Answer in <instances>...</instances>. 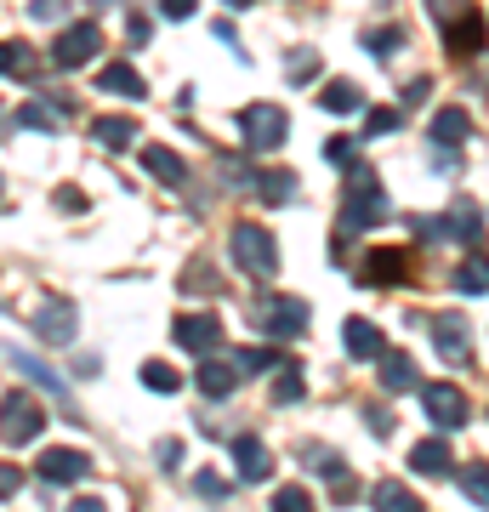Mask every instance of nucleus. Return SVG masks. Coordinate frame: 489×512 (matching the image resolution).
<instances>
[{"mask_svg": "<svg viewBox=\"0 0 489 512\" xmlns=\"http://www.w3.org/2000/svg\"><path fill=\"white\" fill-rule=\"evenodd\" d=\"M381 217H387V194H381L376 171L370 165H353L347 171V194H342V239L370 228V222H381Z\"/></svg>", "mask_w": 489, "mask_h": 512, "instance_id": "1", "label": "nucleus"}, {"mask_svg": "<svg viewBox=\"0 0 489 512\" xmlns=\"http://www.w3.org/2000/svg\"><path fill=\"white\" fill-rule=\"evenodd\" d=\"M228 256H234L239 274H251V279L279 274V239H273L262 222H234V234H228Z\"/></svg>", "mask_w": 489, "mask_h": 512, "instance_id": "2", "label": "nucleus"}, {"mask_svg": "<svg viewBox=\"0 0 489 512\" xmlns=\"http://www.w3.org/2000/svg\"><path fill=\"white\" fill-rule=\"evenodd\" d=\"M46 433V410H40L35 393H23V387H12L6 399H0V439H6V450H29V444Z\"/></svg>", "mask_w": 489, "mask_h": 512, "instance_id": "3", "label": "nucleus"}, {"mask_svg": "<svg viewBox=\"0 0 489 512\" xmlns=\"http://www.w3.org/2000/svg\"><path fill=\"white\" fill-rule=\"evenodd\" d=\"M251 325L262 336H279V342H296L308 330V302L302 296H256L251 302Z\"/></svg>", "mask_w": 489, "mask_h": 512, "instance_id": "4", "label": "nucleus"}, {"mask_svg": "<svg viewBox=\"0 0 489 512\" xmlns=\"http://www.w3.org/2000/svg\"><path fill=\"white\" fill-rule=\"evenodd\" d=\"M239 137H245V148H256V154L279 148L290 137L285 109H273V103H251V109H239Z\"/></svg>", "mask_w": 489, "mask_h": 512, "instance_id": "5", "label": "nucleus"}, {"mask_svg": "<svg viewBox=\"0 0 489 512\" xmlns=\"http://www.w3.org/2000/svg\"><path fill=\"white\" fill-rule=\"evenodd\" d=\"M97 46H103V29L97 23H69L52 46V63L57 69H86L91 57H97Z\"/></svg>", "mask_w": 489, "mask_h": 512, "instance_id": "6", "label": "nucleus"}, {"mask_svg": "<svg viewBox=\"0 0 489 512\" xmlns=\"http://www.w3.org/2000/svg\"><path fill=\"white\" fill-rule=\"evenodd\" d=\"M421 410L433 416V427H467V393L450 387V382L421 387Z\"/></svg>", "mask_w": 489, "mask_h": 512, "instance_id": "7", "label": "nucleus"}, {"mask_svg": "<svg viewBox=\"0 0 489 512\" xmlns=\"http://www.w3.org/2000/svg\"><path fill=\"white\" fill-rule=\"evenodd\" d=\"M74 330H80V308H74V302H46V308L35 313V336L52 342V348H69Z\"/></svg>", "mask_w": 489, "mask_h": 512, "instance_id": "8", "label": "nucleus"}, {"mask_svg": "<svg viewBox=\"0 0 489 512\" xmlns=\"http://www.w3.org/2000/svg\"><path fill=\"white\" fill-rule=\"evenodd\" d=\"M35 473L46 478V484H80V478L91 473V456L86 450H63V444H52V450L35 461Z\"/></svg>", "mask_w": 489, "mask_h": 512, "instance_id": "9", "label": "nucleus"}, {"mask_svg": "<svg viewBox=\"0 0 489 512\" xmlns=\"http://www.w3.org/2000/svg\"><path fill=\"white\" fill-rule=\"evenodd\" d=\"M410 251H399V245H381V251H370V262L359 268V279L364 285H404L410 279Z\"/></svg>", "mask_w": 489, "mask_h": 512, "instance_id": "10", "label": "nucleus"}, {"mask_svg": "<svg viewBox=\"0 0 489 512\" xmlns=\"http://www.w3.org/2000/svg\"><path fill=\"white\" fill-rule=\"evenodd\" d=\"M177 342L188 353L222 348V319H217V313H182V319H177Z\"/></svg>", "mask_w": 489, "mask_h": 512, "instance_id": "11", "label": "nucleus"}, {"mask_svg": "<svg viewBox=\"0 0 489 512\" xmlns=\"http://www.w3.org/2000/svg\"><path fill=\"white\" fill-rule=\"evenodd\" d=\"M228 450H234V467H239V478H245V484H262V478L273 473V456L262 450V439H256V433H234V439H228Z\"/></svg>", "mask_w": 489, "mask_h": 512, "instance_id": "12", "label": "nucleus"}, {"mask_svg": "<svg viewBox=\"0 0 489 512\" xmlns=\"http://www.w3.org/2000/svg\"><path fill=\"white\" fill-rule=\"evenodd\" d=\"M433 342H438V353H444L450 365H467L472 359V330L461 325V313H438L433 319Z\"/></svg>", "mask_w": 489, "mask_h": 512, "instance_id": "13", "label": "nucleus"}, {"mask_svg": "<svg viewBox=\"0 0 489 512\" xmlns=\"http://www.w3.org/2000/svg\"><path fill=\"white\" fill-rule=\"evenodd\" d=\"M6 359H12V365H18L23 376H35V382L46 387V393H52V399L63 404V410H69V382H63V376H57V370L46 365V359H35L29 348H6Z\"/></svg>", "mask_w": 489, "mask_h": 512, "instance_id": "14", "label": "nucleus"}, {"mask_svg": "<svg viewBox=\"0 0 489 512\" xmlns=\"http://www.w3.org/2000/svg\"><path fill=\"white\" fill-rule=\"evenodd\" d=\"M234 387H239V365H228V359H205L194 370V393H205V399H228Z\"/></svg>", "mask_w": 489, "mask_h": 512, "instance_id": "15", "label": "nucleus"}, {"mask_svg": "<svg viewBox=\"0 0 489 512\" xmlns=\"http://www.w3.org/2000/svg\"><path fill=\"white\" fill-rule=\"evenodd\" d=\"M416 359L410 353H399V348H387L381 353V393H416Z\"/></svg>", "mask_w": 489, "mask_h": 512, "instance_id": "16", "label": "nucleus"}, {"mask_svg": "<svg viewBox=\"0 0 489 512\" xmlns=\"http://www.w3.org/2000/svg\"><path fill=\"white\" fill-rule=\"evenodd\" d=\"M342 342H347V353H353V359H381V353H387V342H381V330L370 325V319H347Z\"/></svg>", "mask_w": 489, "mask_h": 512, "instance_id": "17", "label": "nucleus"}, {"mask_svg": "<svg viewBox=\"0 0 489 512\" xmlns=\"http://www.w3.org/2000/svg\"><path fill=\"white\" fill-rule=\"evenodd\" d=\"M410 467L427 473V478H444V473H455V456H450V444L444 439H421L416 450H410Z\"/></svg>", "mask_w": 489, "mask_h": 512, "instance_id": "18", "label": "nucleus"}, {"mask_svg": "<svg viewBox=\"0 0 489 512\" xmlns=\"http://www.w3.org/2000/svg\"><path fill=\"white\" fill-rule=\"evenodd\" d=\"M91 137L120 154V148L137 143V120H126V114H97V120H91Z\"/></svg>", "mask_w": 489, "mask_h": 512, "instance_id": "19", "label": "nucleus"}, {"mask_svg": "<svg viewBox=\"0 0 489 512\" xmlns=\"http://www.w3.org/2000/svg\"><path fill=\"white\" fill-rule=\"evenodd\" d=\"M444 46H450L455 57H472L478 46H484V18H478V12H467V18H455L450 29H444Z\"/></svg>", "mask_w": 489, "mask_h": 512, "instance_id": "20", "label": "nucleus"}, {"mask_svg": "<svg viewBox=\"0 0 489 512\" xmlns=\"http://www.w3.org/2000/svg\"><path fill=\"white\" fill-rule=\"evenodd\" d=\"M97 86H103V92H114V97H148V80L131 69V63H109V69L97 74Z\"/></svg>", "mask_w": 489, "mask_h": 512, "instance_id": "21", "label": "nucleus"}, {"mask_svg": "<svg viewBox=\"0 0 489 512\" xmlns=\"http://www.w3.org/2000/svg\"><path fill=\"white\" fill-rule=\"evenodd\" d=\"M143 165H148V177H160L165 188H177L182 177H188V165H182L165 143H148V148H143Z\"/></svg>", "mask_w": 489, "mask_h": 512, "instance_id": "22", "label": "nucleus"}, {"mask_svg": "<svg viewBox=\"0 0 489 512\" xmlns=\"http://www.w3.org/2000/svg\"><path fill=\"white\" fill-rule=\"evenodd\" d=\"M467 137H472L467 109H438V120H433V143H438V148H461Z\"/></svg>", "mask_w": 489, "mask_h": 512, "instance_id": "23", "label": "nucleus"}, {"mask_svg": "<svg viewBox=\"0 0 489 512\" xmlns=\"http://www.w3.org/2000/svg\"><path fill=\"white\" fill-rule=\"evenodd\" d=\"M370 507L376 512H421V501H416V490H404V484H387V478H381L376 490H370Z\"/></svg>", "mask_w": 489, "mask_h": 512, "instance_id": "24", "label": "nucleus"}, {"mask_svg": "<svg viewBox=\"0 0 489 512\" xmlns=\"http://www.w3.org/2000/svg\"><path fill=\"white\" fill-rule=\"evenodd\" d=\"M444 234L478 245V239H484V217H478V205H455L450 217H444Z\"/></svg>", "mask_w": 489, "mask_h": 512, "instance_id": "25", "label": "nucleus"}, {"mask_svg": "<svg viewBox=\"0 0 489 512\" xmlns=\"http://www.w3.org/2000/svg\"><path fill=\"white\" fill-rule=\"evenodd\" d=\"M364 97H359V86L353 80H330L325 92H319V109H330V114H353Z\"/></svg>", "mask_w": 489, "mask_h": 512, "instance_id": "26", "label": "nucleus"}, {"mask_svg": "<svg viewBox=\"0 0 489 512\" xmlns=\"http://www.w3.org/2000/svg\"><path fill=\"white\" fill-rule=\"evenodd\" d=\"M302 393H308V382H302V370L285 359V365L273 370V404H302Z\"/></svg>", "mask_w": 489, "mask_h": 512, "instance_id": "27", "label": "nucleus"}, {"mask_svg": "<svg viewBox=\"0 0 489 512\" xmlns=\"http://www.w3.org/2000/svg\"><path fill=\"white\" fill-rule=\"evenodd\" d=\"M455 291H461V296L489 291V262H484V256H467V262L455 268Z\"/></svg>", "mask_w": 489, "mask_h": 512, "instance_id": "28", "label": "nucleus"}, {"mask_svg": "<svg viewBox=\"0 0 489 512\" xmlns=\"http://www.w3.org/2000/svg\"><path fill=\"white\" fill-rule=\"evenodd\" d=\"M256 194H262L268 205H279V200L296 194V177H290V171H262V177H256Z\"/></svg>", "mask_w": 489, "mask_h": 512, "instance_id": "29", "label": "nucleus"}, {"mask_svg": "<svg viewBox=\"0 0 489 512\" xmlns=\"http://www.w3.org/2000/svg\"><path fill=\"white\" fill-rule=\"evenodd\" d=\"M461 490H467L478 507H489V461H472V467H461Z\"/></svg>", "mask_w": 489, "mask_h": 512, "instance_id": "30", "label": "nucleus"}, {"mask_svg": "<svg viewBox=\"0 0 489 512\" xmlns=\"http://www.w3.org/2000/svg\"><path fill=\"white\" fill-rule=\"evenodd\" d=\"M35 57H29V46H0V74H12V80H35Z\"/></svg>", "mask_w": 489, "mask_h": 512, "instance_id": "31", "label": "nucleus"}, {"mask_svg": "<svg viewBox=\"0 0 489 512\" xmlns=\"http://www.w3.org/2000/svg\"><path fill=\"white\" fill-rule=\"evenodd\" d=\"M399 46H404V29H393V23H381V29H364V52L387 57V52H399Z\"/></svg>", "mask_w": 489, "mask_h": 512, "instance_id": "32", "label": "nucleus"}, {"mask_svg": "<svg viewBox=\"0 0 489 512\" xmlns=\"http://www.w3.org/2000/svg\"><path fill=\"white\" fill-rule=\"evenodd\" d=\"M143 387H154V393H177L182 376L165 365V359H148V365H143Z\"/></svg>", "mask_w": 489, "mask_h": 512, "instance_id": "33", "label": "nucleus"}, {"mask_svg": "<svg viewBox=\"0 0 489 512\" xmlns=\"http://www.w3.org/2000/svg\"><path fill=\"white\" fill-rule=\"evenodd\" d=\"M52 103H40V97H35V103H23V109H18V126H29V131H52L57 126V120H52Z\"/></svg>", "mask_w": 489, "mask_h": 512, "instance_id": "34", "label": "nucleus"}, {"mask_svg": "<svg viewBox=\"0 0 489 512\" xmlns=\"http://www.w3.org/2000/svg\"><path fill=\"white\" fill-rule=\"evenodd\" d=\"M273 512H313V495L302 484H285V490L273 495Z\"/></svg>", "mask_w": 489, "mask_h": 512, "instance_id": "35", "label": "nucleus"}, {"mask_svg": "<svg viewBox=\"0 0 489 512\" xmlns=\"http://www.w3.org/2000/svg\"><path fill=\"white\" fill-rule=\"evenodd\" d=\"M29 18L35 23H63L69 18V0H29Z\"/></svg>", "mask_w": 489, "mask_h": 512, "instance_id": "36", "label": "nucleus"}, {"mask_svg": "<svg viewBox=\"0 0 489 512\" xmlns=\"http://www.w3.org/2000/svg\"><path fill=\"white\" fill-rule=\"evenodd\" d=\"M325 160H336V165H347V171H353V165H359V148H353V137H330V143H325Z\"/></svg>", "mask_w": 489, "mask_h": 512, "instance_id": "37", "label": "nucleus"}, {"mask_svg": "<svg viewBox=\"0 0 489 512\" xmlns=\"http://www.w3.org/2000/svg\"><path fill=\"white\" fill-rule=\"evenodd\" d=\"M313 74H319V52H296L290 57V80H296V86H308Z\"/></svg>", "mask_w": 489, "mask_h": 512, "instance_id": "38", "label": "nucleus"}, {"mask_svg": "<svg viewBox=\"0 0 489 512\" xmlns=\"http://www.w3.org/2000/svg\"><path fill=\"white\" fill-rule=\"evenodd\" d=\"M364 131H370V137H387V131H399V109H370Z\"/></svg>", "mask_w": 489, "mask_h": 512, "instance_id": "39", "label": "nucleus"}, {"mask_svg": "<svg viewBox=\"0 0 489 512\" xmlns=\"http://www.w3.org/2000/svg\"><path fill=\"white\" fill-rule=\"evenodd\" d=\"M427 12L438 23H455V18H467V0H427Z\"/></svg>", "mask_w": 489, "mask_h": 512, "instance_id": "40", "label": "nucleus"}, {"mask_svg": "<svg viewBox=\"0 0 489 512\" xmlns=\"http://www.w3.org/2000/svg\"><path fill=\"white\" fill-rule=\"evenodd\" d=\"M18 484H23V473H18V467H6V461H0V501H12V495H18Z\"/></svg>", "mask_w": 489, "mask_h": 512, "instance_id": "41", "label": "nucleus"}, {"mask_svg": "<svg viewBox=\"0 0 489 512\" xmlns=\"http://www.w3.org/2000/svg\"><path fill=\"white\" fill-rule=\"evenodd\" d=\"M160 12H165V18H194V12H200V0H160Z\"/></svg>", "mask_w": 489, "mask_h": 512, "instance_id": "42", "label": "nucleus"}, {"mask_svg": "<svg viewBox=\"0 0 489 512\" xmlns=\"http://www.w3.org/2000/svg\"><path fill=\"white\" fill-rule=\"evenodd\" d=\"M194 490H200V495H205V501H217V495H222V490H228V484H222V478H217V473H200V478H194Z\"/></svg>", "mask_w": 489, "mask_h": 512, "instance_id": "43", "label": "nucleus"}, {"mask_svg": "<svg viewBox=\"0 0 489 512\" xmlns=\"http://www.w3.org/2000/svg\"><path fill=\"white\" fill-rule=\"evenodd\" d=\"M427 97H433V80H427V74H421V80H410V86H404V103H427Z\"/></svg>", "mask_w": 489, "mask_h": 512, "instance_id": "44", "label": "nucleus"}, {"mask_svg": "<svg viewBox=\"0 0 489 512\" xmlns=\"http://www.w3.org/2000/svg\"><path fill=\"white\" fill-rule=\"evenodd\" d=\"M57 205H63V211H86V194H80V188H57Z\"/></svg>", "mask_w": 489, "mask_h": 512, "instance_id": "45", "label": "nucleus"}, {"mask_svg": "<svg viewBox=\"0 0 489 512\" xmlns=\"http://www.w3.org/2000/svg\"><path fill=\"white\" fill-rule=\"evenodd\" d=\"M126 35H131V46H143V40L154 35V29H148V18H143V12H131V29H126Z\"/></svg>", "mask_w": 489, "mask_h": 512, "instance_id": "46", "label": "nucleus"}, {"mask_svg": "<svg viewBox=\"0 0 489 512\" xmlns=\"http://www.w3.org/2000/svg\"><path fill=\"white\" fill-rule=\"evenodd\" d=\"M69 512H109L97 495H80V501H69Z\"/></svg>", "mask_w": 489, "mask_h": 512, "instance_id": "47", "label": "nucleus"}, {"mask_svg": "<svg viewBox=\"0 0 489 512\" xmlns=\"http://www.w3.org/2000/svg\"><path fill=\"white\" fill-rule=\"evenodd\" d=\"M91 6H97V12H109V6H114V0H91Z\"/></svg>", "mask_w": 489, "mask_h": 512, "instance_id": "48", "label": "nucleus"}, {"mask_svg": "<svg viewBox=\"0 0 489 512\" xmlns=\"http://www.w3.org/2000/svg\"><path fill=\"white\" fill-rule=\"evenodd\" d=\"M228 6H251V0H228Z\"/></svg>", "mask_w": 489, "mask_h": 512, "instance_id": "49", "label": "nucleus"}]
</instances>
